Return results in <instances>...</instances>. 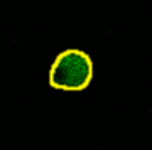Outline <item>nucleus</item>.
Instances as JSON below:
<instances>
[{"mask_svg": "<svg viewBox=\"0 0 152 150\" xmlns=\"http://www.w3.org/2000/svg\"><path fill=\"white\" fill-rule=\"evenodd\" d=\"M93 79V61L85 51L66 49L56 56L49 69V84L61 91H81Z\"/></svg>", "mask_w": 152, "mask_h": 150, "instance_id": "nucleus-1", "label": "nucleus"}]
</instances>
